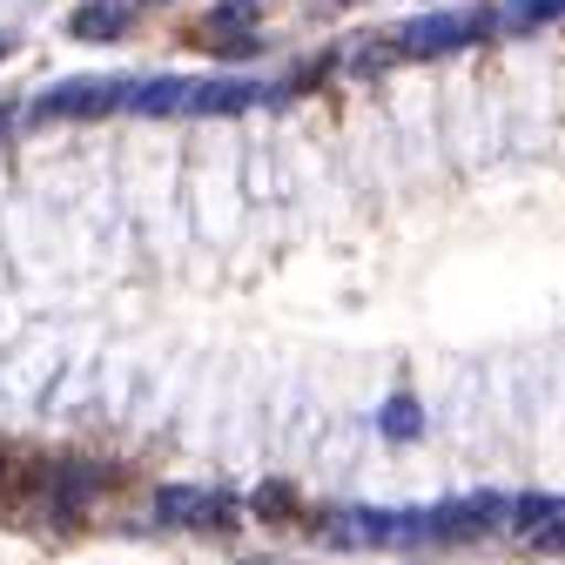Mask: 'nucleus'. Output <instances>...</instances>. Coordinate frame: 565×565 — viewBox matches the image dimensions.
Listing matches in <instances>:
<instances>
[{"label": "nucleus", "mask_w": 565, "mask_h": 565, "mask_svg": "<svg viewBox=\"0 0 565 565\" xmlns=\"http://www.w3.org/2000/svg\"><path fill=\"white\" fill-rule=\"evenodd\" d=\"M0 54H8V34H0Z\"/></svg>", "instance_id": "13"}, {"label": "nucleus", "mask_w": 565, "mask_h": 565, "mask_svg": "<svg viewBox=\"0 0 565 565\" xmlns=\"http://www.w3.org/2000/svg\"><path fill=\"white\" fill-rule=\"evenodd\" d=\"M249 102H256L249 82H202V88H189L182 108H195V115H236V108H249Z\"/></svg>", "instance_id": "4"}, {"label": "nucleus", "mask_w": 565, "mask_h": 565, "mask_svg": "<svg viewBox=\"0 0 565 565\" xmlns=\"http://www.w3.org/2000/svg\"><path fill=\"white\" fill-rule=\"evenodd\" d=\"M121 82H61L47 95H34V121H88V115H108L121 108Z\"/></svg>", "instance_id": "1"}, {"label": "nucleus", "mask_w": 565, "mask_h": 565, "mask_svg": "<svg viewBox=\"0 0 565 565\" xmlns=\"http://www.w3.org/2000/svg\"><path fill=\"white\" fill-rule=\"evenodd\" d=\"M377 431H384L391 445H411V438L424 431V411H417V397H391V404H384V417H377Z\"/></svg>", "instance_id": "6"}, {"label": "nucleus", "mask_w": 565, "mask_h": 565, "mask_svg": "<svg viewBox=\"0 0 565 565\" xmlns=\"http://www.w3.org/2000/svg\"><path fill=\"white\" fill-rule=\"evenodd\" d=\"M512 525H519V532H539V525L552 532V525H558V499H552V491H532V499L512 505Z\"/></svg>", "instance_id": "7"}, {"label": "nucleus", "mask_w": 565, "mask_h": 565, "mask_svg": "<svg viewBox=\"0 0 565 565\" xmlns=\"http://www.w3.org/2000/svg\"><path fill=\"white\" fill-rule=\"evenodd\" d=\"M491 21L484 14H424V21H411L404 28V54H451V47H465V41H478Z\"/></svg>", "instance_id": "2"}, {"label": "nucleus", "mask_w": 565, "mask_h": 565, "mask_svg": "<svg viewBox=\"0 0 565 565\" xmlns=\"http://www.w3.org/2000/svg\"><path fill=\"white\" fill-rule=\"evenodd\" d=\"M75 34H82V41H108V34H121V8H82V14H75Z\"/></svg>", "instance_id": "9"}, {"label": "nucleus", "mask_w": 565, "mask_h": 565, "mask_svg": "<svg viewBox=\"0 0 565 565\" xmlns=\"http://www.w3.org/2000/svg\"><path fill=\"white\" fill-rule=\"evenodd\" d=\"M249 505H256L263 519H290V505H297V499H290V484H263Z\"/></svg>", "instance_id": "10"}, {"label": "nucleus", "mask_w": 565, "mask_h": 565, "mask_svg": "<svg viewBox=\"0 0 565 565\" xmlns=\"http://www.w3.org/2000/svg\"><path fill=\"white\" fill-rule=\"evenodd\" d=\"M243 565H276V558H243Z\"/></svg>", "instance_id": "12"}, {"label": "nucleus", "mask_w": 565, "mask_h": 565, "mask_svg": "<svg viewBox=\"0 0 565 565\" xmlns=\"http://www.w3.org/2000/svg\"><path fill=\"white\" fill-rule=\"evenodd\" d=\"M195 505H202V491H189V484H169L162 499H156V519H162V525H195Z\"/></svg>", "instance_id": "8"}, {"label": "nucleus", "mask_w": 565, "mask_h": 565, "mask_svg": "<svg viewBox=\"0 0 565 565\" xmlns=\"http://www.w3.org/2000/svg\"><path fill=\"white\" fill-rule=\"evenodd\" d=\"M499 519H505V499L499 491H478V499H458L445 512H424V532L431 539H471V532H491Z\"/></svg>", "instance_id": "3"}, {"label": "nucleus", "mask_w": 565, "mask_h": 565, "mask_svg": "<svg viewBox=\"0 0 565 565\" xmlns=\"http://www.w3.org/2000/svg\"><path fill=\"white\" fill-rule=\"evenodd\" d=\"M0 121H8V115H0Z\"/></svg>", "instance_id": "14"}, {"label": "nucleus", "mask_w": 565, "mask_h": 565, "mask_svg": "<svg viewBox=\"0 0 565 565\" xmlns=\"http://www.w3.org/2000/svg\"><path fill=\"white\" fill-rule=\"evenodd\" d=\"M182 102H189V82H141L121 95V108H135V115H175Z\"/></svg>", "instance_id": "5"}, {"label": "nucleus", "mask_w": 565, "mask_h": 565, "mask_svg": "<svg viewBox=\"0 0 565 565\" xmlns=\"http://www.w3.org/2000/svg\"><path fill=\"white\" fill-rule=\"evenodd\" d=\"M505 14H512V28H539V21H552V14H558V0H512Z\"/></svg>", "instance_id": "11"}]
</instances>
